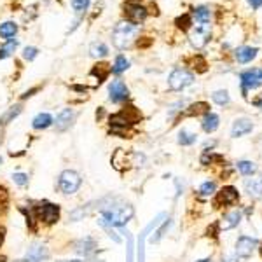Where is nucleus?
Listing matches in <instances>:
<instances>
[{
  "instance_id": "obj_1",
  "label": "nucleus",
  "mask_w": 262,
  "mask_h": 262,
  "mask_svg": "<svg viewBox=\"0 0 262 262\" xmlns=\"http://www.w3.org/2000/svg\"><path fill=\"white\" fill-rule=\"evenodd\" d=\"M135 215V210L131 205H103L100 210V219L110 227H123Z\"/></svg>"
},
{
  "instance_id": "obj_2",
  "label": "nucleus",
  "mask_w": 262,
  "mask_h": 262,
  "mask_svg": "<svg viewBox=\"0 0 262 262\" xmlns=\"http://www.w3.org/2000/svg\"><path fill=\"white\" fill-rule=\"evenodd\" d=\"M136 35H138V25H133L130 21H119L112 30V44L116 49L124 51L130 49L131 44L135 42Z\"/></svg>"
},
{
  "instance_id": "obj_3",
  "label": "nucleus",
  "mask_w": 262,
  "mask_h": 262,
  "mask_svg": "<svg viewBox=\"0 0 262 262\" xmlns=\"http://www.w3.org/2000/svg\"><path fill=\"white\" fill-rule=\"evenodd\" d=\"M212 39V25L210 21H194L189 33V40H191L194 49H203Z\"/></svg>"
},
{
  "instance_id": "obj_4",
  "label": "nucleus",
  "mask_w": 262,
  "mask_h": 262,
  "mask_svg": "<svg viewBox=\"0 0 262 262\" xmlns=\"http://www.w3.org/2000/svg\"><path fill=\"white\" fill-rule=\"evenodd\" d=\"M33 212H35V217L39 222L46 224V226H53L60 220V206L54 205V203L49 201H39L33 206Z\"/></svg>"
},
{
  "instance_id": "obj_5",
  "label": "nucleus",
  "mask_w": 262,
  "mask_h": 262,
  "mask_svg": "<svg viewBox=\"0 0 262 262\" xmlns=\"http://www.w3.org/2000/svg\"><path fill=\"white\" fill-rule=\"evenodd\" d=\"M81 184H82V178L77 171L74 170H65L61 171L60 178H58V187L63 194L70 196V194H75V192L81 189Z\"/></svg>"
},
{
  "instance_id": "obj_6",
  "label": "nucleus",
  "mask_w": 262,
  "mask_h": 262,
  "mask_svg": "<svg viewBox=\"0 0 262 262\" xmlns=\"http://www.w3.org/2000/svg\"><path fill=\"white\" fill-rule=\"evenodd\" d=\"M192 82H194V74L189 72L187 68L178 67L175 68L170 74V77H168V88H170L171 91H182V89H185L187 86H191Z\"/></svg>"
},
{
  "instance_id": "obj_7",
  "label": "nucleus",
  "mask_w": 262,
  "mask_h": 262,
  "mask_svg": "<svg viewBox=\"0 0 262 262\" xmlns=\"http://www.w3.org/2000/svg\"><path fill=\"white\" fill-rule=\"evenodd\" d=\"M123 16L126 21L133 23V25H140L147 19L149 11H147L145 5L136 4V2H126L123 5Z\"/></svg>"
},
{
  "instance_id": "obj_8",
  "label": "nucleus",
  "mask_w": 262,
  "mask_h": 262,
  "mask_svg": "<svg viewBox=\"0 0 262 262\" xmlns=\"http://www.w3.org/2000/svg\"><path fill=\"white\" fill-rule=\"evenodd\" d=\"M240 82H241V91L247 96L248 91L257 89L262 86V68H248V70L240 74Z\"/></svg>"
},
{
  "instance_id": "obj_9",
  "label": "nucleus",
  "mask_w": 262,
  "mask_h": 262,
  "mask_svg": "<svg viewBox=\"0 0 262 262\" xmlns=\"http://www.w3.org/2000/svg\"><path fill=\"white\" fill-rule=\"evenodd\" d=\"M130 98V89L121 79H114L109 84V100L112 103H124Z\"/></svg>"
},
{
  "instance_id": "obj_10",
  "label": "nucleus",
  "mask_w": 262,
  "mask_h": 262,
  "mask_svg": "<svg viewBox=\"0 0 262 262\" xmlns=\"http://www.w3.org/2000/svg\"><path fill=\"white\" fill-rule=\"evenodd\" d=\"M240 199V194L238 191L233 187V185H227V187H222L215 196V201H213V206L215 208H222V206H231Z\"/></svg>"
},
{
  "instance_id": "obj_11",
  "label": "nucleus",
  "mask_w": 262,
  "mask_h": 262,
  "mask_svg": "<svg viewBox=\"0 0 262 262\" xmlns=\"http://www.w3.org/2000/svg\"><path fill=\"white\" fill-rule=\"evenodd\" d=\"M255 247H257V240L255 238H250V236H241L238 238L236 241V255L238 257H250L252 252L255 250Z\"/></svg>"
},
{
  "instance_id": "obj_12",
  "label": "nucleus",
  "mask_w": 262,
  "mask_h": 262,
  "mask_svg": "<svg viewBox=\"0 0 262 262\" xmlns=\"http://www.w3.org/2000/svg\"><path fill=\"white\" fill-rule=\"evenodd\" d=\"M47 259H49V252H47V248L40 243H35L28 248L26 257L23 262H47Z\"/></svg>"
},
{
  "instance_id": "obj_13",
  "label": "nucleus",
  "mask_w": 262,
  "mask_h": 262,
  "mask_svg": "<svg viewBox=\"0 0 262 262\" xmlns=\"http://www.w3.org/2000/svg\"><path fill=\"white\" fill-rule=\"evenodd\" d=\"M75 119V112L72 109H63L60 114L56 116V121H54V126H56V131H65L72 126Z\"/></svg>"
},
{
  "instance_id": "obj_14",
  "label": "nucleus",
  "mask_w": 262,
  "mask_h": 262,
  "mask_svg": "<svg viewBox=\"0 0 262 262\" xmlns=\"http://www.w3.org/2000/svg\"><path fill=\"white\" fill-rule=\"evenodd\" d=\"M257 47H250V46H243V47H238L234 51V58H236L238 63H250L255 56H257Z\"/></svg>"
},
{
  "instance_id": "obj_15",
  "label": "nucleus",
  "mask_w": 262,
  "mask_h": 262,
  "mask_svg": "<svg viewBox=\"0 0 262 262\" xmlns=\"http://www.w3.org/2000/svg\"><path fill=\"white\" fill-rule=\"evenodd\" d=\"M110 72H112V65L98 61L96 65H93V68H91V72H89V75H91V77H96V81H98V86H100L107 77H109Z\"/></svg>"
},
{
  "instance_id": "obj_16",
  "label": "nucleus",
  "mask_w": 262,
  "mask_h": 262,
  "mask_svg": "<svg viewBox=\"0 0 262 262\" xmlns=\"http://www.w3.org/2000/svg\"><path fill=\"white\" fill-rule=\"evenodd\" d=\"M254 124H252L250 119H236L233 124V130H231V136L238 138V136H243L247 133H250Z\"/></svg>"
},
{
  "instance_id": "obj_17",
  "label": "nucleus",
  "mask_w": 262,
  "mask_h": 262,
  "mask_svg": "<svg viewBox=\"0 0 262 262\" xmlns=\"http://www.w3.org/2000/svg\"><path fill=\"white\" fill-rule=\"evenodd\" d=\"M245 191H247L248 196L254 199L262 198V177L248 178V180L245 182Z\"/></svg>"
},
{
  "instance_id": "obj_18",
  "label": "nucleus",
  "mask_w": 262,
  "mask_h": 262,
  "mask_svg": "<svg viewBox=\"0 0 262 262\" xmlns=\"http://www.w3.org/2000/svg\"><path fill=\"white\" fill-rule=\"evenodd\" d=\"M54 123V119H53V116H51L49 112H40V114H37L35 117H33V121H32V128L33 130H47V128L51 126V124Z\"/></svg>"
},
{
  "instance_id": "obj_19",
  "label": "nucleus",
  "mask_w": 262,
  "mask_h": 262,
  "mask_svg": "<svg viewBox=\"0 0 262 262\" xmlns=\"http://www.w3.org/2000/svg\"><path fill=\"white\" fill-rule=\"evenodd\" d=\"M241 217H243V213H241V210H234V212L227 213L226 217L222 219V222H220V227L222 229H233V227H236L238 224L241 222Z\"/></svg>"
},
{
  "instance_id": "obj_20",
  "label": "nucleus",
  "mask_w": 262,
  "mask_h": 262,
  "mask_svg": "<svg viewBox=\"0 0 262 262\" xmlns=\"http://www.w3.org/2000/svg\"><path fill=\"white\" fill-rule=\"evenodd\" d=\"M201 128L206 133H213V131L219 128V116L213 112H206L201 119Z\"/></svg>"
},
{
  "instance_id": "obj_21",
  "label": "nucleus",
  "mask_w": 262,
  "mask_h": 262,
  "mask_svg": "<svg viewBox=\"0 0 262 262\" xmlns=\"http://www.w3.org/2000/svg\"><path fill=\"white\" fill-rule=\"evenodd\" d=\"M23 112V107L19 105H12V107H9L7 110H5L2 116H0V126H7L9 123H12V121L16 119V117L19 116V114Z\"/></svg>"
},
{
  "instance_id": "obj_22",
  "label": "nucleus",
  "mask_w": 262,
  "mask_h": 262,
  "mask_svg": "<svg viewBox=\"0 0 262 262\" xmlns=\"http://www.w3.org/2000/svg\"><path fill=\"white\" fill-rule=\"evenodd\" d=\"M89 54H91L93 58H96V60H102V58H105L107 54H109V47H107V44L102 42V40H95V42L89 46Z\"/></svg>"
},
{
  "instance_id": "obj_23",
  "label": "nucleus",
  "mask_w": 262,
  "mask_h": 262,
  "mask_svg": "<svg viewBox=\"0 0 262 262\" xmlns=\"http://www.w3.org/2000/svg\"><path fill=\"white\" fill-rule=\"evenodd\" d=\"M18 33V25L14 21H5L0 23V37L5 40L14 39V35Z\"/></svg>"
},
{
  "instance_id": "obj_24",
  "label": "nucleus",
  "mask_w": 262,
  "mask_h": 262,
  "mask_svg": "<svg viewBox=\"0 0 262 262\" xmlns=\"http://www.w3.org/2000/svg\"><path fill=\"white\" fill-rule=\"evenodd\" d=\"M18 46H19V40L18 39L5 40L4 46L0 47V60H5V58L12 56V54L16 53V49H18Z\"/></svg>"
},
{
  "instance_id": "obj_25",
  "label": "nucleus",
  "mask_w": 262,
  "mask_h": 262,
  "mask_svg": "<svg viewBox=\"0 0 262 262\" xmlns=\"http://www.w3.org/2000/svg\"><path fill=\"white\" fill-rule=\"evenodd\" d=\"M130 68V60H128L124 54H117L116 56V61L112 65V74L114 75H121Z\"/></svg>"
},
{
  "instance_id": "obj_26",
  "label": "nucleus",
  "mask_w": 262,
  "mask_h": 262,
  "mask_svg": "<svg viewBox=\"0 0 262 262\" xmlns=\"http://www.w3.org/2000/svg\"><path fill=\"white\" fill-rule=\"evenodd\" d=\"M210 112L208 110V103L206 102H198V103H192L187 110L184 112V117H191V116H199V114H206Z\"/></svg>"
},
{
  "instance_id": "obj_27",
  "label": "nucleus",
  "mask_w": 262,
  "mask_h": 262,
  "mask_svg": "<svg viewBox=\"0 0 262 262\" xmlns=\"http://www.w3.org/2000/svg\"><path fill=\"white\" fill-rule=\"evenodd\" d=\"M191 16H192V21H210L212 12H210V9L206 7V5H199V7L192 9Z\"/></svg>"
},
{
  "instance_id": "obj_28",
  "label": "nucleus",
  "mask_w": 262,
  "mask_h": 262,
  "mask_svg": "<svg viewBox=\"0 0 262 262\" xmlns=\"http://www.w3.org/2000/svg\"><path fill=\"white\" fill-rule=\"evenodd\" d=\"M95 248H96V241L93 240V238H84V240H81L77 243V248H75V250H77L79 254L89 255Z\"/></svg>"
},
{
  "instance_id": "obj_29",
  "label": "nucleus",
  "mask_w": 262,
  "mask_h": 262,
  "mask_svg": "<svg viewBox=\"0 0 262 262\" xmlns=\"http://www.w3.org/2000/svg\"><path fill=\"white\" fill-rule=\"evenodd\" d=\"M198 142V135L196 133H189V131L182 130L180 133H178V143L180 145H194V143Z\"/></svg>"
},
{
  "instance_id": "obj_30",
  "label": "nucleus",
  "mask_w": 262,
  "mask_h": 262,
  "mask_svg": "<svg viewBox=\"0 0 262 262\" xmlns=\"http://www.w3.org/2000/svg\"><path fill=\"white\" fill-rule=\"evenodd\" d=\"M236 168L245 177H250V175H254L255 171H257V166H255L252 161H240V163H236Z\"/></svg>"
},
{
  "instance_id": "obj_31",
  "label": "nucleus",
  "mask_w": 262,
  "mask_h": 262,
  "mask_svg": "<svg viewBox=\"0 0 262 262\" xmlns=\"http://www.w3.org/2000/svg\"><path fill=\"white\" fill-rule=\"evenodd\" d=\"M175 25H177L178 28L182 30V32H187V30L192 28L194 21H192V16L191 14H184V16H178V18L175 19Z\"/></svg>"
},
{
  "instance_id": "obj_32",
  "label": "nucleus",
  "mask_w": 262,
  "mask_h": 262,
  "mask_svg": "<svg viewBox=\"0 0 262 262\" xmlns=\"http://www.w3.org/2000/svg\"><path fill=\"white\" fill-rule=\"evenodd\" d=\"M212 98H213V102H215L217 105H220V107L229 105V102H231L229 93H227L226 89H220V91H215V93L212 95Z\"/></svg>"
},
{
  "instance_id": "obj_33",
  "label": "nucleus",
  "mask_w": 262,
  "mask_h": 262,
  "mask_svg": "<svg viewBox=\"0 0 262 262\" xmlns=\"http://www.w3.org/2000/svg\"><path fill=\"white\" fill-rule=\"evenodd\" d=\"M72 9H74L77 14H86V11L91 5V0H70Z\"/></svg>"
},
{
  "instance_id": "obj_34",
  "label": "nucleus",
  "mask_w": 262,
  "mask_h": 262,
  "mask_svg": "<svg viewBox=\"0 0 262 262\" xmlns=\"http://www.w3.org/2000/svg\"><path fill=\"white\" fill-rule=\"evenodd\" d=\"M37 56H39V49H37L35 46H26L25 49H23V60L33 61Z\"/></svg>"
},
{
  "instance_id": "obj_35",
  "label": "nucleus",
  "mask_w": 262,
  "mask_h": 262,
  "mask_svg": "<svg viewBox=\"0 0 262 262\" xmlns=\"http://www.w3.org/2000/svg\"><path fill=\"white\" fill-rule=\"evenodd\" d=\"M213 192H215V182H205V184L199 187V194L203 196V198H206V196H212Z\"/></svg>"
},
{
  "instance_id": "obj_36",
  "label": "nucleus",
  "mask_w": 262,
  "mask_h": 262,
  "mask_svg": "<svg viewBox=\"0 0 262 262\" xmlns=\"http://www.w3.org/2000/svg\"><path fill=\"white\" fill-rule=\"evenodd\" d=\"M12 180H14V184L19 185V187H25V185H28V175L14 173V175H12Z\"/></svg>"
},
{
  "instance_id": "obj_37",
  "label": "nucleus",
  "mask_w": 262,
  "mask_h": 262,
  "mask_svg": "<svg viewBox=\"0 0 262 262\" xmlns=\"http://www.w3.org/2000/svg\"><path fill=\"white\" fill-rule=\"evenodd\" d=\"M248 4H250L252 9H259L262 7V0H248Z\"/></svg>"
},
{
  "instance_id": "obj_38",
  "label": "nucleus",
  "mask_w": 262,
  "mask_h": 262,
  "mask_svg": "<svg viewBox=\"0 0 262 262\" xmlns=\"http://www.w3.org/2000/svg\"><path fill=\"white\" fill-rule=\"evenodd\" d=\"M39 89H40V88H33V89H30V91H26L25 95L21 96V98H23V100L30 98V96H33V93H37V91H39Z\"/></svg>"
},
{
  "instance_id": "obj_39",
  "label": "nucleus",
  "mask_w": 262,
  "mask_h": 262,
  "mask_svg": "<svg viewBox=\"0 0 262 262\" xmlns=\"http://www.w3.org/2000/svg\"><path fill=\"white\" fill-rule=\"evenodd\" d=\"M4 240H5V227L0 226V247L4 245Z\"/></svg>"
},
{
  "instance_id": "obj_40",
  "label": "nucleus",
  "mask_w": 262,
  "mask_h": 262,
  "mask_svg": "<svg viewBox=\"0 0 262 262\" xmlns=\"http://www.w3.org/2000/svg\"><path fill=\"white\" fill-rule=\"evenodd\" d=\"M254 105H255V107H262V95H261V98L254 100Z\"/></svg>"
},
{
  "instance_id": "obj_41",
  "label": "nucleus",
  "mask_w": 262,
  "mask_h": 262,
  "mask_svg": "<svg viewBox=\"0 0 262 262\" xmlns=\"http://www.w3.org/2000/svg\"><path fill=\"white\" fill-rule=\"evenodd\" d=\"M224 262H236V259H234V257H229V259H226Z\"/></svg>"
},
{
  "instance_id": "obj_42",
  "label": "nucleus",
  "mask_w": 262,
  "mask_h": 262,
  "mask_svg": "<svg viewBox=\"0 0 262 262\" xmlns=\"http://www.w3.org/2000/svg\"><path fill=\"white\" fill-rule=\"evenodd\" d=\"M196 262H212L210 259H201V261H196Z\"/></svg>"
},
{
  "instance_id": "obj_43",
  "label": "nucleus",
  "mask_w": 262,
  "mask_h": 262,
  "mask_svg": "<svg viewBox=\"0 0 262 262\" xmlns=\"http://www.w3.org/2000/svg\"><path fill=\"white\" fill-rule=\"evenodd\" d=\"M128 2H136V4H140V0H128Z\"/></svg>"
},
{
  "instance_id": "obj_44",
  "label": "nucleus",
  "mask_w": 262,
  "mask_h": 262,
  "mask_svg": "<svg viewBox=\"0 0 262 262\" xmlns=\"http://www.w3.org/2000/svg\"><path fill=\"white\" fill-rule=\"evenodd\" d=\"M67 262H82V261H67Z\"/></svg>"
},
{
  "instance_id": "obj_45",
  "label": "nucleus",
  "mask_w": 262,
  "mask_h": 262,
  "mask_svg": "<svg viewBox=\"0 0 262 262\" xmlns=\"http://www.w3.org/2000/svg\"><path fill=\"white\" fill-rule=\"evenodd\" d=\"M261 255H262V247H261Z\"/></svg>"
},
{
  "instance_id": "obj_46",
  "label": "nucleus",
  "mask_w": 262,
  "mask_h": 262,
  "mask_svg": "<svg viewBox=\"0 0 262 262\" xmlns=\"http://www.w3.org/2000/svg\"><path fill=\"white\" fill-rule=\"evenodd\" d=\"M0 163H2V157H0Z\"/></svg>"
}]
</instances>
